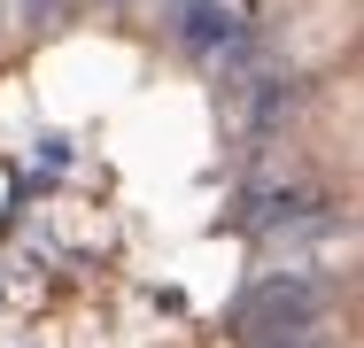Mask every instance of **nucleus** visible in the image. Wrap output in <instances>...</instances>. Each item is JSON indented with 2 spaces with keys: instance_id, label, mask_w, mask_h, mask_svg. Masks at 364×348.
Masks as SVG:
<instances>
[{
  "instance_id": "f257e3e1",
  "label": "nucleus",
  "mask_w": 364,
  "mask_h": 348,
  "mask_svg": "<svg viewBox=\"0 0 364 348\" xmlns=\"http://www.w3.org/2000/svg\"><path fill=\"white\" fill-rule=\"evenodd\" d=\"M232 333H240V348H318L326 341V294L294 271H272L240 294Z\"/></svg>"
}]
</instances>
